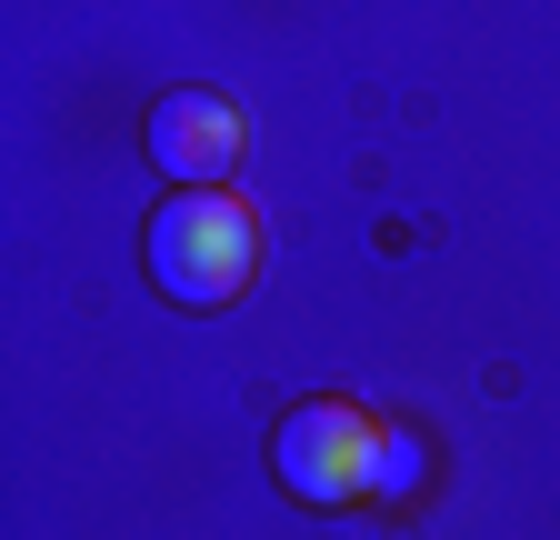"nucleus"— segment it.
Masks as SVG:
<instances>
[{
	"mask_svg": "<svg viewBox=\"0 0 560 540\" xmlns=\"http://www.w3.org/2000/svg\"><path fill=\"white\" fill-rule=\"evenodd\" d=\"M151 161L171 171V190H221V171L250 151V120L221 101V91H161L151 120H140Z\"/></svg>",
	"mask_w": 560,
	"mask_h": 540,
	"instance_id": "7ed1b4c3",
	"label": "nucleus"
},
{
	"mask_svg": "<svg viewBox=\"0 0 560 540\" xmlns=\"http://www.w3.org/2000/svg\"><path fill=\"white\" fill-rule=\"evenodd\" d=\"M371 460H381V421L361 411V400H291L270 431V481L311 501V510H340V501H371Z\"/></svg>",
	"mask_w": 560,
	"mask_h": 540,
	"instance_id": "f03ea898",
	"label": "nucleus"
},
{
	"mask_svg": "<svg viewBox=\"0 0 560 540\" xmlns=\"http://www.w3.org/2000/svg\"><path fill=\"white\" fill-rule=\"evenodd\" d=\"M140 260H151V281L180 310H231L250 291V270H260V211L231 200V190H171L151 211Z\"/></svg>",
	"mask_w": 560,
	"mask_h": 540,
	"instance_id": "f257e3e1",
	"label": "nucleus"
},
{
	"mask_svg": "<svg viewBox=\"0 0 560 540\" xmlns=\"http://www.w3.org/2000/svg\"><path fill=\"white\" fill-rule=\"evenodd\" d=\"M420 491V441L410 431H381V460H371V501H410Z\"/></svg>",
	"mask_w": 560,
	"mask_h": 540,
	"instance_id": "20e7f679",
	"label": "nucleus"
}]
</instances>
